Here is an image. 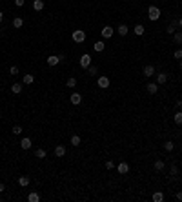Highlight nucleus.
Instances as JSON below:
<instances>
[{"label":"nucleus","mask_w":182,"mask_h":202,"mask_svg":"<svg viewBox=\"0 0 182 202\" xmlns=\"http://www.w3.org/2000/svg\"><path fill=\"white\" fill-rule=\"evenodd\" d=\"M155 171H162L164 167H166V164H164V160H155Z\"/></svg>","instance_id":"nucleus-18"},{"label":"nucleus","mask_w":182,"mask_h":202,"mask_svg":"<svg viewBox=\"0 0 182 202\" xmlns=\"http://www.w3.org/2000/svg\"><path fill=\"white\" fill-rule=\"evenodd\" d=\"M11 133H13V135H20V133H22V127H20V126H13Z\"/></svg>","instance_id":"nucleus-33"},{"label":"nucleus","mask_w":182,"mask_h":202,"mask_svg":"<svg viewBox=\"0 0 182 202\" xmlns=\"http://www.w3.org/2000/svg\"><path fill=\"white\" fill-rule=\"evenodd\" d=\"M142 73H144V77H153L155 75V66H144V69H142Z\"/></svg>","instance_id":"nucleus-9"},{"label":"nucleus","mask_w":182,"mask_h":202,"mask_svg":"<svg viewBox=\"0 0 182 202\" xmlns=\"http://www.w3.org/2000/svg\"><path fill=\"white\" fill-rule=\"evenodd\" d=\"M117 31H118V35H120V37H126V35H127V31H129V28H127L126 24H120L118 28H117Z\"/></svg>","instance_id":"nucleus-13"},{"label":"nucleus","mask_w":182,"mask_h":202,"mask_svg":"<svg viewBox=\"0 0 182 202\" xmlns=\"http://www.w3.org/2000/svg\"><path fill=\"white\" fill-rule=\"evenodd\" d=\"M166 80H167V75L166 73H158L157 75V84L160 86V84H166Z\"/></svg>","instance_id":"nucleus-20"},{"label":"nucleus","mask_w":182,"mask_h":202,"mask_svg":"<svg viewBox=\"0 0 182 202\" xmlns=\"http://www.w3.org/2000/svg\"><path fill=\"white\" fill-rule=\"evenodd\" d=\"M162 200H164V193H160V191L153 193V202H162Z\"/></svg>","instance_id":"nucleus-24"},{"label":"nucleus","mask_w":182,"mask_h":202,"mask_svg":"<svg viewBox=\"0 0 182 202\" xmlns=\"http://www.w3.org/2000/svg\"><path fill=\"white\" fill-rule=\"evenodd\" d=\"M113 33H115V29H113L111 26H104L102 31H100V35H102V38H111Z\"/></svg>","instance_id":"nucleus-4"},{"label":"nucleus","mask_w":182,"mask_h":202,"mask_svg":"<svg viewBox=\"0 0 182 202\" xmlns=\"http://www.w3.org/2000/svg\"><path fill=\"white\" fill-rule=\"evenodd\" d=\"M9 75H18V67L17 66H11L9 67Z\"/></svg>","instance_id":"nucleus-34"},{"label":"nucleus","mask_w":182,"mask_h":202,"mask_svg":"<svg viewBox=\"0 0 182 202\" xmlns=\"http://www.w3.org/2000/svg\"><path fill=\"white\" fill-rule=\"evenodd\" d=\"M106 167H107V169H113V167H115L113 160H106Z\"/></svg>","instance_id":"nucleus-37"},{"label":"nucleus","mask_w":182,"mask_h":202,"mask_svg":"<svg viewBox=\"0 0 182 202\" xmlns=\"http://www.w3.org/2000/svg\"><path fill=\"white\" fill-rule=\"evenodd\" d=\"M31 146H33V140L29 137H24L20 140V147H22V149H31Z\"/></svg>","instance_id":"nucleus-7"},{"label":"nucleus","mask_w":182,"mask_h":202,"mask_svg":"<svg viewBox=\"0 0 182 202\" xmlns=\"http://www.w3.org/2000/svg\"><path fill=\"white\" fill-rule=\"evenodd\" d=\"M97 86L102 87V89H107V87H109V78H107V77H98Z\"/></svg>","instance_id":"nucleus-6"},{"label":"nucleus","mask_w":182,"mask_h":202,"mask_svg":"<svg viewBox=\"0 0 182 202\" xmlns=\"http://www.w3.org/2000/svg\"><path fill=\"white\" fill-rule=\"evenodd\" d=\"M35 82V77L31 75V73H28V75H24V84L26 86H29V84H33Z\"/></svg>","instance_id":"nucleus-22"},{"label":"nucleus","mask_w":182,"mask_h":202,"mask_svg":"<svg viewBox=\"0 0 182 202\" xmlns=\"http://www.w3.org/2000/svg\"><path fill=\"white\" fill-rule=\"evenodd\" d=\"M175 106H177V109H180V107H182V100H177V102H175Z\"/></svg>","instance_id":"nucleus-40"},{"label":"nucleus","mask_w":182,"mask_h":202,"mask_svg":"<svg viewBox=\"0 0 182 202\" xmlns=\"http://www.w3.org/2000/svg\"><path fill=\"white\" fill-rule=\"evenodd\" d=\"M33 9L35 11H42L44 9V0H33Z\"/></svg>","instance_id":"nucleus-14"},{"label":"nucleus","mask_w":182,"mask_h":202,"mask_svg":"<svg viewBox=\"0 0 182 202\" xmlns=\"http://www.w3.org/2000/svg\"><path fill=\"white\" fill-rule=\"evenodd\" d=\"M2 20H4V13L0 11V22H2Z\"/></svg>","instance_id":"nucleus-42"},{"label":"nucleus","mask_w":182,"mask_h":202,"mask_svg":"<svg viewBox=\"0 0 182 202\" xmlns=\"http://www.w3.org/2000/svg\"><path fill=\"white\" fill-rule=\"evenodd\" d=\"M89 66H91V55H87V53H84V55L80 57V67H84V69H87Z\"/></svg>","instance_id":"nucleus-3"},{"label":"nucleus","mask_w":182,"mask_h":202,"mask_svg":"<svg viewBox=\"0 0 182 202\" xmlns=\"http://www.w3.org/2000/svg\"><path fill=\"white\" fill-rule=\"evenodd\" d=\"M173 120H175V124H182V111H177V113H175Z\"/></svg>","instance_id":"nucleus-31"},{"label":"nucleus","mask_w":182,"mask_h":202,"mask_svg":"<svg viewBox=\"0 0 182 202\" xmlns=\"http://www.w3.org/2000/svg\"><path fill=\"white\" fill-rule=\"evenodd\" d=\"M173 57L177 58V60H180V58H182V49H177V51L173 53Z\"/></svg>","instance_id":"nucleus-35"},{"label":"nucleus","mask_w":182,"mask_h":202,"mask_svg":"<svg viewBox=\"0 0 182 202\" xmlns=\"http://www.w3.org/2000/svg\"><path fill=\"white\" fill-rule=\"evenodd\" d=\"M24 26V20L20 18V17H17V18H13V28H17V29H20Z\"/></svg>","instance_id":"nucleus-19"},{"label":"nucleus","mask_w":182,"mask_h":202,"mask_svg":"<svg viewBox=\"0 0 182 202\" xmlns=\"http://www.w3.org/2000/svg\"><path fill=\"white\" fill-rule=\"evenodd\" d=\"M80 142H82V140H80V137H78V135H73V137H71V146H80Z\"/></svg>","instance_id":"nucleus-27"},{"label":"nucleus","mask_w":182,"mask_h":202,"mask_svg":"<svg viewBox=\"0 0 182 202\" xmlns=\"http://www.w3.org/2000/svg\"><path fill=\"white\" fill-rule=\"evenodd\" d=\"M117 169H118L120 175H126L127 171H129V164H127V162H120V164L117 166Z\"/></svg>","instance_id":"nucleus-10"},{"label":"nucleus","mask_w":182,"mask_h":202,"mask_svg":"<svg viewBox=\"0 0 182 202\" xmlns=\"http://www.w3.org/2000/svg\"><path fill=\"white\" fill-rule=\"evenodd\" d=\"M11 91H13V93H17V95H18V93L22 91V84H18V82H17V84H13V86H11Z\"/></svg>","instance_id":"nucleus-29"},{"label":"nucleus","mask_w":182,"mask_h":202,"mask_svg":"<svg viewBox=\"0 0 182 202\" xmlns=\"http://www.w3.org/2000/svg\"><path fill=\"white\" fill-rule=\"evenodd\" d=\"M4 190H6V186H4L2 182H0V193H4Z\"/></svg>","instance_id":"nucleus-41"},{"label":"nucleus","mask_w":182,"mask_h":202,"mask_svg":"<svg viewBox=\"0 0 182 202\" xmlns=\"http://www.w3.org/2000/svg\"><path fill=\"white\" fill-rule=\"evenodd\" d=\"M93 48H95V51H97V53H102V51H104V48H106V44L102 42V40H98V42H95V46H93Z\"/></svg>","instance_id":"nucleus-17"},{"label":"nucleus","mask_w":182,"mask_h":202,"mask_svg":"<svg viewBox=\"0 0 182 202\" xmlns=\"http://www.w3.org/2000/svg\"><path fill=\"white\" fill-rule=\"evenodd\" d=\"M97 73H98V67H97V66H93V64H91L89 67H87V75H91V77H93V75H97Z\"/></svg>","instance_id":"nucleus-28"},{"label":"nucleus","mask_w":182,"mask_h":202,"mask_svg":"<svg viewBox=\"0 0 182 202\" xmlns=\"http://www.w3.org/2000/svg\"><path fill=\"white\" fill-rule=\"evenodd\" d=\"M28 200H29V202H38V200H40V195L33 191V193H29V195H28Z\"/></svg>","instance_id":"nucleus-23"},{"label":"nucleus","mask_w":182,"mask_h":202,"mask_svg":"<svg viewBox=\"0 0 182 202\" xmlns=\"http://www.w3.org/2000/svg\"><path fill=\"white\" fill-rule=\"evenodd\" d=\"M66 86H67V87H75V86H77V78H67Z\"/></svg>","instance_id":"nucleus-32"},{"label":"nucleus","mask_w":182,"mask_h":202,"mask_svg":"<svg viewBox=\"0 0 182 202\" xmlns=\"http://www.w3.org/2000/svg\"><path fill=\"white\" fill-rule=\"evenodd\" d=\"M179 26H180V28H182V18H179Z\"/></svg>","instance_id":"nucleus-43"},{"label":"nucleus","mask_w":182,"mask_h":202,"mask_svg":"<svg viewBox=\"0 0 182 202\" xmlns=\"http://www.w3.org/2000/svg\"><path fill=\"white\" fill-rule=\"evenodd\" d=\"M24 2H26V0H15V6H17V8H22Z\"/></svg>","instance_id":"nucleus-38"},{"label":"nucleus","mask_w":182,"mask_h":202,"mask_svg":"<svg viewBox=\"0 0 182 202\" xmlns=\"http://www.w3.org/2000/svg\"><path fill=\"white\" fill-rule=\"evenodd\" d=\"M170 173H171V175H177V173H179V167H177V166L173 164V166L170 167Z\"/></svg>","instance_id":"nucleus-36"},{"label":"nucleus","mask_w":182,"mask_h":202,"mask_svg":"<svg viewBox=\"0 0 182 202\" xmlns=\"http://www.w3.org/2000/svg\"><path fill=\"white\" fill-rule=\"evenodd\" d=\"M173 40H175V44H182V31H175L173 33Z\"/></svg>","instance_id":"nucleus-25"},{"label":"nucleus","mask_w":182,"mask_h":202,"mask_svg":"<svg viewBox=\"0 0 182 202\" xmlns=\"http://www.w3.org/2000/svg\"><path fill=\"white\" fill-rule=\"evenodd\" d=\"M177 26H179V20H173V22L167 26V33H170V35H173V33L177 31Z\"/></svg>","instance_id":"nucleus-16"},{"label":"nucleus","mask_w":182,"mask_h":202,"mask_svg":"<svg viewBox=\"0 0 182 202\" xmlns=\"http://www.w3.org/2000/svg\"><path fill=\"white\" fill-rule=\"evenodd\" d=\"M62 60H60V57L58 55H51V57H48V66H57V64H60Z\"/></svg>","instance_id":"nucleus-8"},{"label":"nucleus","mask_w":182,"mask_h":202,"mask_svg":"<svg viewBox=\"0 0 182 202\" xmlns=\"http://www.w3.org/2000/svg\"><path fill=\"white\" fill-rule=\"evenodd\" d=\"M35 157H37V158H46V157H48V153H46V149L38 147V149L35 151Z\"/></svg>","instance_id":"nucleus-21"},{"label":"nucleus","mask_w":182,"mask_h":202,"mask_svg":"<svg viewBox=\"0 0 182 202\" xmlns=\"http://www.w3.org/2000/svg\"><path fill=\"white\" fill-rule=\"evenodd\" d=\"M146 87H147V93H149V95H155V93L158 91V84L157 82H149Z\"/></svg>","instance_id":"nucleus-11"},{"label":"nucleus","mask_w":182,"mask_h":202,"mask_svg":"<svg viewBox=\"0 0 182 202\" xmlns=\"http://www.w3.org/2000/svg\"><path fill=\"white\" fill-rule=\"evenodd\" d=\"M144 31H146V29H144L142 24H137V26H135V35L140 37V35H144Z\"/></svg>","instance_id":"nucleus-26"},{"label":"nucleus","mask_w":182,"mask_h":202,"mask_svg":"<svg viewBox=\"0 0 182 202\" xmlns=\"http://www.w3.org/2000/svg\"><path fill=\"white\" fill-rule=\"evenodd\" d=\"M175 199H177V200H180V202H182V191H179L177 195H175Z\"/></svg>","instance_id":"nucleus-39"},{"label":"nucleus","mask_w":182,"mask_h":202,"mask_svg":"<svg viewBox=\"0 0 182 202\" xmlns=\"http://www.w3.org/2000/svg\"><path fill=\"white\" fill-rule=\"evenodd\" d=\"M180 149H182V147H180Z\"/></svg>","instance_id":"nucleus-45"},{"label":"nucleus","mask_w":182,"mask_h":202,"mask_svg":"<svg viewBox=\"0 0 182 202\" xmlns=\"http://www.w3.org/2000/svg\"><path fill=\"white\" fill-rule=\"evenodd\" d=\"M179 64H180V69H182V58H180V62H179Z\"/></svg>","instance_id":"nucleus-44"},{"label":"nucleus","mask_w":182,"mask_h":202,"mask_svg":"<svg viewBox=\"0 0 182 202\" xmlns=\"http://www.w3.org/2000/svg\"><path fill=\"white\" fill-rule=\"evenodd\" d=\"M71 38L75 40L77 44H82L84 40H86V33H84V29H75V31H73V35H71Z\"/></svg>","instance_id":"nucleus-1"},{"label":"nucleus","mask_w":182,"mask_h":202,"mask_svg":"<svg viewBox=\"0 0 182 202\" xmlns=\"http://www.w3.org/2000/svg\"><path fill=\"white\" fill-rule=\"evenodd\" d=\"M18 184L22 186V187H26V186L29 184V177H28V175H20V177H18Z\"/></svg>","instance_id":"nucleus-15"},{"label":"nucleus","mask_w":182,"mask_h":202,"mask_svg":"<svg viewBox=\"0 0 182 202\" xmlns=\"http://www.w3.org/2000/svg\"><path fill=\"white\" fill-rule=\"evenodd\" d=\"M64 155H66V146H57V147H55V157L62 158Z\"/></svg>","instance_id":"nucleus-12"},{"label":"nucleus","mask_w":182,"mask_h":202,"mask_svg":"<svg viewBox=\"0 0 182 202\" xmlns=\"http://www.w3.org/2000/svg\"><path fill=\"white\" fill-rule=\"evenodd\" d=\"M69 100H71L73 106H80V104H82V95H80V93H71Z\"/></svg>","instance_id":"nucleus-5"},{"label":"nucleus","mask_w":182,"mask_h":202,"mask_svg":"<svg viewBox=\"0 0 182 202\" xmlns=\"http://www.w3.org/2000/svg\"><path fill=\"white\" fill-rule=\"evenodd\" d=\"M147 17H149V20H158L160 18V9L157 8V6H149V9H147Z\"/></svg>","instance_id":"nucleus-2"},{"label":"nucleus","mask_w":182,"mask_h":202,"mask_svg":"<svg viewBox=\"0 0 182 202\" xmlns=\"http://www.w3.org/2000/svg\"><path fill=\"white\" fill-rule=\"evenodd\" d=\"M173 147H175V144L171 142V140H166V142H164V149L166 151H173Z\"/></svg>","instance_id":"nucleus-30"}]
</instances>
